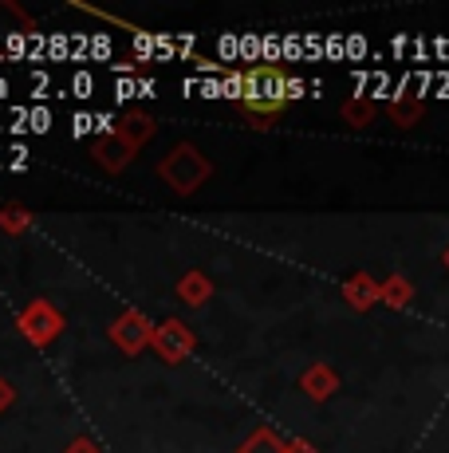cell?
<instances>
[{
	"label": "cell",
	"instance_id": "cell-37",
	"mask_svg": "<svg viewBox=\"0 0 449 453\" xmlns=\"http://www.w3.org/2000/svg\"><path fill=\"white\" fill-rule=\"evenodd\" d=\"M8 403H12V390H8V387H4V382H0V411H4V406H8Z\"/></svg>",
	"mask_w": 449,
	"mask_h": 453
},
{
	"label": "cell",
	"instance_id": "cell-20",
	"mask_svg": "<svg viewBox=\"0 0 449 453\" xmlns=\"http://www.w3.org/2000/svg\"><path fill=\"white\" fill-rule=\"evenodd\" d=\"M88 134H95V115L80 111V115H72V138H88Z\"/></svg>",
	"mask_w": 449,
	"mask_h": 453
},
{
	"label": "cell",
	"instance_id": "cell-7",
	"mask_svg": "<svg viewBox=\"0 0 449 453\" xmlns=\"http://www.w3.org/2000/svg\"><path fill=\"white\" fill-rule=\"evenodd\" d=\"M118 134H123L131 146H138L142 138H150V134H154V123H150L146 115H138V111H126V115L118 119Z\"/></svg>",
	"mask_w": 449,
	"mask_h": 453
},
{
	"label": "cell",
	"instance_id": "cell-36",
	"mask_svg": "<svg viewBox=\"0 0 449 453\" xmlns=\"http://www.w3.org/2000/svg\"><path fill=\"white\" fill-rule=\"evenodd\" d=\"M8 170H12V173H24V170H28V154H24V158H12V162H8Z\"/></svg>",
	"mask_w": 449,
	"mask_h": 453
},
{
	"label": "cell",
	"instance_id": "cell-4",
	"mask_svg": "<svg viewBox=\"0 0 449 453\" xmlns=\"http://www.w3.org/2000/svg\"><path fill=\"white\" fill-rule=\"evenodd\" d=\"M59 324H64V319H59L48 303H32L28 316H20V331L32 339V343H48V339L59 331Z\"/></svg>",
	"mask_w": 449,
	"mask_h": 453
},
{
	"label": "cell",
	"instance_id": "cell-24",
	"mask_svg": "<svg viewBox=\"0 0 449 453\" xmlns=\"http://www.w3.org/2000/svg\"><path fill=\"white\" fill-rule=\"evenodd\" d=\"M178 56V40L166 36V32H158V48H154V59H170Z\"/></svg>",
	"mask_w": 449,
	"mask_h": 453
},
{
	"label": "cell",
	"instance_id": "cell-23",
	"mask_svg": "<svg viewBox=\"0 0 449 453\" xmlns=\"http://www.w3.org/2000/svg\"><path fill=\"white\" fill-rule=\"evenodd\" d=\"M118 119L115 115H110V111H99V115H95V134H99V138H107V134H118Z\"/></svg>",
	"mask_w": 449,
	"mask_h": 453
},
{
	"label": "cell",
	"instance_id": "cell-32",
	"mask_svg": "<svg viewBox=\"0 0 449 453\" xmlns=\"http://www.w3.org/2000/svg\"><path fill=\"white\" fill-rule=\"evenodd\" d=\"M202 87H205V80H202V75H194V80H186V83H181V91H186L189 99H194V95H202Z\"/></svg>",
	"mask_w": 449,
	"mask_h": 453
},
{
	"label": "cell",
	"instance_id": "cell-34",
	"mask_svg": "<svg viewBox=\"0 0 449 453\" xmlns=\"http://www.w3.org/2000/svg\"><path fill=\"white\" fill-rule=\"evenodd\" d=\"M4 225L8 229H20V225H28V217L24 213H4Z\"/></svg>",
	"mask_w": 449,
	"mask_h": 453
},
{
	"label": "cell",
	"instance_id": "cell-22",
	"mask_svg": "<svg viewBox=\"0 0 449 453\" xmlns=\"http://www.w3.org/2000/svg\"><path fill=\"white\" fill-rule=\"evenodd\" d=\"M44 56H48V36H44V32H32V36H28V59H32V64H40Z\"/></svg>",
	"mask_w": 449,
	"mask_h": 453
},
{
	"label": "cell",
	"instance_id": "cell-19",
	"mask_svg": "<svg viewBox=\"0 0 449 453\" xmlns=\"http://www.w3.org/2000/svg\"><path fill=\"white\" fill-rule=\"evenodd\" d=\"M224 99H245V72H229L224 75Z\"/></svg>",
	"mask_w": 449,
	"mask_h": 453
},
{
	"label": "cell",
	"instance_id": "cell-30",
	"mask_svg": "<svg viewBox=\"0 0 449 453\" xmlns=\"http://www.w3.org/2000/svg\"><path fill=\"white\" fill-rule=\"evenodd\" d=\"M194 48H197V36H194V32L178 36V56H194Z\"/></svg>",
	"mask_w": 449,
	"mask_h": 453
},
{
	"label": "cell",
	"instance_id": "cell-41",
	"mask_svg": "<svg viewBox=\"0 0 449 453\" xmlns=\"http://www.w3.org/2000/svg\"><path fill=\"white\" fill-rule=\"evenodd\" d=\"M288 453H312L308 446H288Z\"/></svg>",
	"mask_w": 449,
	"mask_h": 453
},
{
	"label": "cell",
	"instance_id": "cell-9",
	"mask_svg": "<svg viewBox=\"0 0 449 453\" xmlns=\"http://www.w3.org/2000/svg\"><path fill=\"white\" fill-rule=\"evenodd\" d=\"M284 59V36H276V32H264L261 40V64L264 67H276Z\"/></svg>",
	"mask_w": 449,
	"mask_h": 453
},
{
	"label": "cell",
	"instance_id": "cell-14",
	"mask_svg": "<svg viewBox=\"0 0 449 453\" xmlns=\"http://www.w3.org/2000/svg\"><path fill=\"white\" fill-rule=\"evenodd\" d=\"M217 59H240V32H224V36L217 40Z\"/></svg>",
	"mask_w": 449,
	"mask_h": 453
},
{
	"label": "cell",
	"instance_id": "cell-8",
	"mask_svg": "<svg viewBox=\"0 0 449 453\" xmlns=\"http://www.w3.org/2000/svg\"><path fill=\"white\" fill-rule=\"evenodd\" d=\"M240 453H288V446H284L276 434H269V430H261V434H253V438L240 446Z\"/></svg>",
	"mask_w": 449,
	"mask_h": 453
},
{
	"label": "cell",
	"instance_id": "cell-11",
	"mask_svg": "<svg viewBox=\"0 0 449 453\" xmlns=\"http://www.w3.org/2000/svg\"><path fill=\"white\" fill-rule=\"evenodd\" d=\"M261 32H240V59L253 67H261Z\"/></svg>",
	"mask_w": 449,
	"mask_h": 453
},
{
	"label": "cell",
	"instance_id": "cell-5",
	"mask_svg": "<svg viewBox=\"0 0 449 453\" xmlns=\"http://www.w3.org/2000/svg\"><path fill=\"white\" fill-rule=\"evenodd\" d=\"M154 347H158V351L166 355L170 363H178L181 355L194 347V335H189V331L181 327V324H166V327L158 331V335H154Z\"/></svg>",
	"mask_w": 449,
	"mask_h": 453
},
{
	"label": "cell",
	"instance_id": "cell-27",
	"mask_svg": "<svg viewBox=\"0 0 449 453\" xmlns=\"http://www.w3.org/2000/svg\"><path fill=\"white\" fill-rule=\"evenodd\" d=\"M323 56H331V59H343V56H347V43H343L339 36H327V40H323Z\"/></svg>",
	"mask_w": 449,
	"mask_h": 453
},
{
	"label": "cell",
	"instance_id": "cell-28",
	"mask_svg": "<svg viewBox=\"0 0 449 453\" xmlns=\"http://www.w3.org/2000/svg\"><path fill=\"white\" fill-rule=\"evenodd\" d=\"M202 95H205V99H224V75H217V80H205Z\"/></svg>",
	"mask_w": 449,
	"mask_h": 453
},
{
	"label": "cell",
	"instance_id": "cell-17",
	"mask_svg": "<svg viewBox=\"0 0 449 453\" xmlns=\"http://www.w3.org/2000/svg\"><path fill=\"white\" fill-rule=\"evenodd\" d=\"M72 95L75 99H91L95 95V75L91 72H75L72 75Z\"/></svg>",
	"mask_w": 449,
	"mask_h": 453
},
{
	"label": "cell",
	"instance_id": "cell-12",
	"mask_svg": "<svg viewBox=\"0 0 449 453\" xmlns=\"http://www.w3.org/2000/svg\"><path fill=\"white\" fill-rule=\"evenodd\" d=\"M48 59H56V64L72 59V36L67 32H51L48 36Z\"/></svg>",
	"mask_w": 449,
	"mask_h": 453
},
{
	"label": "cell",
	"instance_id": "cell-38",
	"mask_svg": "<svg viewBox=\"0 0 449 453\" xmlns=\"http://www.w3.org/2000/svg\"><path fill=\"white\" fill-rule=\"evenodd\" d=\"M8 130H12V134L20 138V134H28V123H8Z\"/></svg>",
	"mask_w": 449,
	"mask_h": 453
},
{
	"label": "cell",
	"instance_id": "cell-21",
	"mask_svg": "<svg viewBox=\"0 0 449 453\" xmlns=\"http://www.w3.org/2000/svg\"><path fill=\"white\" fill-rule=\"evenodd\" d=\"M138 99V80L126 75V80H115V103H131Z\"/></svg>",
	"mask_w": 449,
	"mask_h": 453
},
{
	"label": "cell",
	"instance_id": "cell-16",
	"mask_svg": "<svg viewBox=\"0 0 449 453\" xmlns=\"http://www.w3.org/2000/svg\"><path fill=\"white\" fill-rule=\"evenodd\" d=\"M181 296H186V300H194V303H202L205 296H209V284H205L202 276H186V284H181Z\"/></svg>",
	"mask_w": 449,
	"mask_h": 453
},
{
	"label": "cell",
	"instance_id": "cell-18",
	"mask_svg": "<svg viewBox=\"0 0 449 453\" xmlns=\"http://www.w3.org/2000/svg\"><path fill=\"white\" fill-rule=\"evenodd\" d=\"M110 51H115V43H110L107 32H95L91 36V59H110ZM115 64V59H110Z\"/></svg>",
	"mask_w": 449,
	"mask_h": 453
},
{
	"label": "cell",
	"instance_id": "cell-35",
	"mask_svg": "<svg viewBox=\"0 0 449 453\" xmlns=\"http://www.w3.org/2000/svg\"><path fill=\"white\" fill-rule=\"evenodd\" d=\"M362 48H367V43H362L359 36H351V40H347V56H362Z\"/></svg>",
	"mask_w": 449,
	"mask_h": 453
},
{
	"label": "cell",
	"instance_id": "cell-39",
	"mask_svg": "<svg viewBox=\"0 0 449 453\" xmlns=\"http://www.w3.org/2000/svg\"><path fill=\"white\" fill-rule=\"evenodd\" d=\"M72 453H95V449L88 446V441H75V446H72Z\"/></svg>",
	"mask_w": 449,
	"mask_h": 453
},
{
	"label": "cell",
	"instance_id": "cell-3",
	"mask_svg": "<svg viewBox=\"0 0 449 453\" xmlns=\"http://www.w3.org/2000/svg\"><path fill=\"white\" fill-rule=\"evenodd\" d=\"M110 339H115L126 355H134L150 343V324H146V316H138V311H126V316H118V324L110 327Z\"/></svg>",
	"mask_w": 449,
	"mask_h": 453
},
{
	"label": "cell",
	"instance_id": "cell-31",
	"mask_svg": "<svg viewBox=\"0 0 449 453\" xmlns=\"http://www.w3.org/2000/svg\"><path fill=\"white\" fill-rule=\"evenodd\" d=\"M48 72H32V95H36V99H40V95H44L48 91Z\"/></svg>",
	"mask_w": 449,
	"mask_h": 453
},
{
	"label": "cell",
	"instance_id": "cell-29",
	"mask_svg": "<svg viewBox=\"0 0 449 453\" xmlns=\"http://www.w3.org/2000/svg\"><path fill=\"white\" fill-rule=\"evenodd\" d=\"M304 91H308V83L300 80V75H288V103L292 99H304Z\"/></svg>",
	"mask_w": 449,
	"mask_h": 453
},
{
	"label": "cell",
	"instance_id": "cell-15",
	"mask_svg": "<svg viewBox=\"0 0 449 453\" xmlns=\"http://www.w3.org/2000/svg\"><path fill=\"white\" fill-rule=\"evenodd\" d=\"M304 387L312 390V395H319V398H323L327 390L335 387V382H331V374H327L323 367H316V371H312V374H308V379H304Z\"/></svg>",
	"mask_w": 449,
	"mask_h": 453
},
{
	"label": "cell",
	"instance_id": "cell-13",
	"mask_svg": "<svg viewBox=\"0 0 449 453\" xmlns=\"http://www.w3.org/2000/svg\"><path fill=\"white\" fill-rule=\"evenodd\" d=\"M51 123H56V115H51L44 103H36V107L28 111V130H32V134H48Z\"/></svg>",
	"mask_w": 449,
	"mask_h": 453
},
{
	"label": "cell",
	"instance_id": "cell-25",
	"mask_svg": "<svg viewBox=\"0 0 449 453\" xmlns=\"http://www.w3.org/2000/svg\"><path fill=\"white\" fill-rule=\"evenodd\" d=\"M300 56H304V36L288 32V36H284V59H300Z\"/></svg>",
	"mask_w": 449,
	"mask_h": 453
},
{
	"label": "cell",
	"instance_id": "cell-1",
	"mask_svg": "<svg viewBox=\"0 0 449 453\" xmlns=\"http://www.w3.org/2000/svg\"><path fill=\"white\" fill-rule=\"evenodd\" d=\"M240 107L253 119H272L288 107V75L280 67H248L245 72V99Z\"/></svg>",
	"mask_w": 449,
	"mask_h": 453
},
{
	"label": "cell",
	"instance_id": "cell-40",
	"mask_svg": "<svg viewBox=\"0 0 449 453\" xmlns=\"http://www.w3.org/2000/svg\"><path fill=\"white\" fill-rule=\"evenodd\" d=\"M8 91H12V87H8V80L0 75V99H8Z\"/></svg>",
	"mask_w": 449,
	"mask_h": 453
},
{
	"label": "cell",
	"instance_id": "cell-26",
	"mask_svg": "<svg viewBox=\"0 0 449 453\" xmlns=\"http://www.w3.org/2000/svg\"><path fill=\"white\" fill-rule=\"evenodd\" d=\"M304 56H308V59H319V56H323V40H319L316 32H304Z\"/></svg>",
	"mask_w": 449,
	"mask_h": 453
},
{
	"label": "cell",
	"instance_id": "cell-33",
	"mask_svg": "<svg viewBox=\"0 0 449 453\" xmlns=\"http://www.w3.org/2000/svg\"><path fill=\"white\" fill-rule=\"evenodd\" d=\"M154 91H158L154 80H138V99H154Z\"/></svg>",
	"mask_w": 449,
	"mask_h": 453
},
{
	"label": "cell",
	"instance_id": "cell-2",
	"mask_svg": "<svg viewBox=\"0 0 449 453\" xmlns=\"http://www.w3.org/2000/svg\"><path fill=\"white\" fill-rule=\"evenodd\" d=\"M205 173H209V165H205V158L194 150V146H178V150L162 162V178H166L178 194H194V189L205 181Z\"/></svg>",
	"mask_w": 449,
	"mask_h": 453
},
{
	"label": "cell",
	"instance_id": "cell-10",
	"mask_svg": "<svg viewBox=\"0 0 449 453\" xmlns=\"http://www.w3.org/2000/svg\"><path fill=\"white\" fill-rule=\"evenodd\" d=\"M131 48H134V59H138V64H150V59H154V48H158V36H154V32H134V36H131Z\"/></svg>",
	"mask_w": 449,
	"mask_h": 453
},
{
	"label": "cell",
	"instance_id": "cell-6",
	"mask_svg": "<svg viewBox=\"0 0 449 453\" xmlns=\"http://www.w3.org/2000/svg\"><path fill=\"white\" fill-rule=\"evenodd\" d=\"M131 150H134V146L126 142L123 134H107V138H99V142H95V158L107 165V170H123V165L131 162Z\"/></svg>",
	"mask_w": 449,
	"mask_h": 453
}]
</instances>
